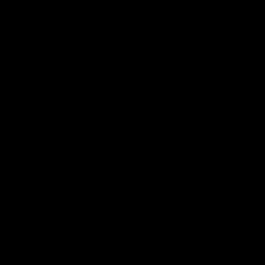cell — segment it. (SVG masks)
Masks as SVG:
<instances>
[]
</instances>
